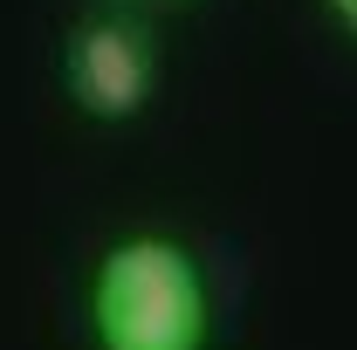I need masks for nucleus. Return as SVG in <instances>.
Instances as JSON below:
<instances>
[{"mask_svg": "<svg viewBox=\"0 0 357 350\" xmlns=\"http://www.w3.org/2000/svg\"><path fill=\"white\" fill-rule=\"evenodd\" d=\"M96 350H206L213 296L192 248L172 234H124L89 275Z\"/></svg>", "mask_w": 357, "mask_h": 350, "instance_id": "obj_1", "label": "nucleus"}, {"mask_svg": "<svg viewBox=\"0 0 357 350\" xmlns=\"http://www.w3.org/2000/svg\"><path fill=\"white\" fill-rule=\"evenodd\" d=\"M124 7H192V0H124Z\"/></svg>", "mask_w": 357, "mask_h": 350, "instance_id": "obj_4", "label": "nucleus"}, {"mask_svg": "<svg viewBox=\"0 0 357 350\" xmlns=\"http://www.w3.org/2000/svg\"><path fill=\"white\" fill-rule=\"evenodd\" d=\"M62 89L96 124H131L158 96V35L137 21V7L83 14L62 35Z\"/></svg>", "mask_w": 357, "mask_h": 350, "instance_id": "obj_2", "label": "nucleus"}, {"mask_svg": "<svg viewBox=\"0 0 357 350\" xmlns=\"http://www.w3.org/2000/svg\"><path fill=\"white\" fill-rule=\"evenodd\" d=\"M323 14H330V21H337V28L357 42V0H323Z\"/></svg>", "mask_w": 357, "mask_h": 350, "instance_id": "obj_3", "label": "nucleus"}]
</instances>
